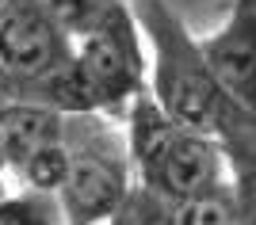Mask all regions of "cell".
Instances as JSON below:
<instances>
[{
  "instance_id": "16",
  "label": "cell",
  "mask_w": 256,
  "mask_h": 225,
  "mask_svg": "<svg viewBox=\"0 0 256 225\" xmlns=\"http://www.w3.org/2000/svg\"><path fill=\"white\" fill-rule=\"evenodd\" d=\"M0 172H4V157H0Z\"/></svg>"
},
{
  "instance_id": "12",
  "label": "cell",
  "mask_w": 256,
  "mask_h": 225,
  "mask_svg": "<svg viewBox=\"0 0 256 225\" xmlns=\"http://www.w3.org/2000/svg\"><path fill=\"white\" fill-rule=\"evenodd\" d=\"M46 19H54L69 38H76L80 31H88L92 23L115 4H130V0H31Z\"/></svg>"
},
{
  "instance_id": "5",
  "label": "cell",
  "mask_w": 256,
  "mask_h": 225,
  "mask_svg": "<svg viewBox=\"0 0 256 225\" xmlns=\"http://www.w3.org/2000/svg\"><path fill=\"white\" fill-rule=\"evenodd\" d=\"M226 183H230V172H226L222 145L214 138L180 130L176 141L164 149V157L146 176H138L134 187L150 191L157 203H184V199H195V195L226 187Z\"/></svg>"
},
{
  "instance_id": "17",
  "label": "cell",
  "mask_w": 256,
  "mask_h": 225,
  "mask_svg": "<svg viewBox=\"0 0 256 225\" xmlns=\"http://www.w3.org/2000/svg\"><path fill=\"white\" fill-rule=\"evenodd\" d=\"M0 195H4V191H0Z\"/></svg>"
},
{
  "instance_id": "2",
  "label": "cell",
  "mask_w": 256,
  "mask_h": 225,
  "mask_svg": "<svg viewBox=\"0 0 256 225\" xmlns=\"http://www.w3.org/2000/svg\"><path fill=\"white\" fill-rule=\"evenodd\" d=\"M69 172L58 191L65 225H107L134 191L126 141L107 115H65Z\"/></svg>"
},
{
  "instance_id": "6",
  "label": "cell",
  "mask_w": 256,
  "mask_h": 225,
  "mask_svg": "<svg viewBox=\"0 0 256 225\" xmlns=\"http://www.w3.org/2000/svg\"><path fill=\"white\" fill-rule=\"evenodd\" d=\"M203 57L226 96L256 111V0H234L218 31L199 38Z\"/></svg>"
},
{
  "instance_id": "13",
  "label": "cell",
  "mask_w": 256,
  "mask_h": 225,
  "mask_svg": "<svg viewBox=\"0 0 256 225\" xmlns=\"http://www.w3.org/2000/svg\"><path fill=\"white\" fill-rule=\"evenodd\" d=\"M65 172H69V149H65V141L58 145H46L31 157V161L23 164L16 176L23 180L27 191H38V195H58L65 183Z\"/></svg>"
},
{
  "instance_id": "15",
  "label": "cell",
  "mask_w": 256,
  "mask_h": 225,
  "mask_svg": "<svg viewBox=\"0 0 256 225\" xmlns=\"http://www.w3.org/2000/svg\"><path fill=\"white\" fill-rule=\"evenodd\" d=\"M8 4H12V0H0V11H4V8H8Z\"/></svg>"
},
{
  "instance_id": "8",
  "label": "cell",
  "mask_w": 256,
  "mask_h": 225,
  "mask_svg": "<svg viewBox=\"0 0 256 225\" xmlns=\"http://www.w3.org/2000/svg\"><path fill=\"white\" fill-rule=\"evenodd\" d=\"M65 141V115L42 103H0V157L4 168L20 172L38 149Z\"/></svg>"
},
{
  "instance_id": "11",
  "label": "cell",
  "mask_w": 256,
  "mask_h": 225,
  "mask_svg": "<svg viewBox=\"0 0 256 225\" xmlns=\"http://www.w3.org/2000/svg\"><path fill=\"white\" fill-rule=\"evenodd\" d=\"M0 225H65L58 195H0Z\"/></svg>"
},
{
  "instance_id": "4",
  "label": "cell",
  "mask_w": 256,
  "mask_h": 225,
  "mask_svg": "<svg viewBox=\"0 0 256 225\" xmlns=\"http://www.w3.org/2000/svg\"><path fill=\"white\" fill-rule=\"evenodd\" d=\"M69 61L73 38L31 0H12L0 11V103L27 99L46 76Z\"/></svg>"
},
{
  "instance_id": "3",
  "label": "cell",
  "mask_w": 256,
  "mask_h": 225,
  "mask_svg": "<svg viewBox=\"0 0 256 225\" xmlns=\"http://www.w3.org/2000/svg\"><path fill=\"white\" fill-rule=\"evenodd\" d=\"M73 61L100 103V115L122 118L146 92V50L130 4L107 8L88 31L73 38Z\"/></svg>"
},
{
  "instance_id": "1",
  "label": "cell",
  "mask_w": 256,
  "mask_h": 225,
  "mask_svg": "<svg viewBox=\"0 0 256 225\" xmlns=\"http://www.w3.org/2000/svg\"><path fill=\"white\" fill-rule=\"evenodd\" d=\"M130 11L142 31V42H150L146 88L157 99V107L180 130L214 138L234 99L218 88L199 38L184 27L168 0H130Z\"/></svg>"
},
{
  "instance_id": "7",
  "label": "cell",
  "mask_w": 256,
  "mask_h": 225,
  "mask_svg": "<svg viewBox=\"0 0 256 225\" xmlns=\"http://www.w3.org/2000/svg\"><path fill=\"white\" fill-rule=\"evenodd\" d=\"M214 141L222 145L230 191L237 203V225H256V111L230 103Z\"/></svg>"
},
{
  "instance_id": "14",
  "label": "cell",
  "mask_w": 256,
  "mask_h": 225,
  "mask_svg": "<svg viewBox=\"0 0 256 225\" xmlns=\"http://www.w3.org/2000/svg\"><path fill=\"white\" fill-rule=\"evenodd\" d=\"M107 225H168V222H164V206H160L150 191L134 187V191L126 195V203L118 206V214Z\"/></svg>"
},
{
  "instance_id": "10",
  "label": "cell",
  "mask_w": 256,
  "mask_h": 225,
  "mask_svg": "<svg viewBox=\"0 0 256 225\" xmlns=\"http://www.w3.org/2000/svg\"><path fill=\"white\" fill-rule=\"evenodd\" d=\"M164 206V222L168 225H237V203L230 183L203 191L184 203H160Z\"/></svg>"
},
{
  "instance_id": "9",
  "label": "cell",
  "mask_w": 256,
  "mask_h": 225,
  "mask_svg": "<svg viewBox=\"0 0 256 225\" xmlns=\"http://www.w3.org/2000/svg\"><path fill=\"white\" fill-rule=\"evenodd\" d=\"M122 122H126L122 141H126V157H130L134 176H146V172L164 157V149L176 141V134H180V126L157 107V99L150 96V88L126 107Z\"/></svg>"
}]
</instances>
